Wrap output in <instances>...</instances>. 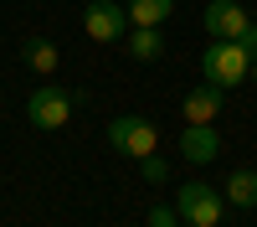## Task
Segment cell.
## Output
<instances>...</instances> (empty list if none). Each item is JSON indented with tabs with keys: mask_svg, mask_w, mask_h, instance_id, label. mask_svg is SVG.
<instances>
[{
	"mask_svg": "<svg viewBox=\"0 0 257 227\" xmlns=\"http://www.w3.org/2000/svg\"><path fill=\"white\" fill-rule=\"evenodd\" d=\"M123 52L134 57V62H155L160 52H165V36H160V26H134L123 36Z\"/></svg>",
	"mask_w": 257,
	"mask_h": 227,
	"instance_id": "cell-9",
	"label": "cell"
},
{
	"mask_svg": "<svg viewBox=\"0 0 257 227\" xmlns=\"http://www.w3.org/2000/svg\"><path fill=\"white\" fill-rule=\"evenodd\" d=\"M139 165H144V181H149V186H165V181H170V165H165L160 155H144Z\"/></svg>",
	"mask_w": 257,
	"mask_h": 227,
	"instance_id": "cell-13",
	"label": "cell"
},
{
	"mask_svg": "<svg viewBox=\"0 0 257 227\" xmlns=\"http://www.w3.org/2000/svg\"><path fill=\"white\" fill-rule=\"evenodd\" d=\"M180 212H175V206H149V212H144V222L149 227H165V222H175Z\"/></svg>",
	"mask_w": 257,
	"mask_h": 227,
	"instance_id": "cell-14",
	"label": "cell"
},
{
	"mask_svg": "<svg viewBox=\"0 0 257 227\" xmlns=\"http://www.w3.org/2000/svg\"><path fill=\"white\" fill-rule=\"evenodd\" d=\"M201 21H206L211 41H242L247 26H252V16L237 6V0H211V6L201 11Z\"/></svg>",
	"mask_w": 257,
	"mask_h": 227,
	"instance_id": "cell-6",
	"label": "cell"
},
{
	"mask_svg": "<svg viewBox=\"0 0 257 227\" xmlns=\"http://www.w3.org/2000/svg\"><path fill=\"white\" fill-rule=\"evenodd\" d=\"M108 144L118 155H128V160H144V155H155V144H160V129L149 119H134V114H123V119H113L108 129Z\"/></svg>",
	"mask_w": 257,
	"mask_h": 227,
	"instance_id": "cell-3",
	"label": "cell"
},
{
	"mask_svg": "<svg viewBox=\"0 0 257 227\" xmlns=\"http://www.w3.org/2000/svg\"><path fill=\"white\" fill-rule=\"evenodd\" d=\"M201 78L231 93L237 83L252 78V52L242 47V41H211V47L201 52Z\"/></svg>",
	"mask_w": 257,
	"mask_h": 227,
	"instance_id": "cell-1",
	"label": "cell"
},
{
	"mask_svg": "<svg viewBox=\"0 0 257 227\" xmlns=\"http://www.w3.org/2000/svg\"><path fill=\"white\" fill-rule=\"evenodd\" d=\"M170 11H175V0H128V21L134 26H160Z\"/></svg>",
	"mask_w": 257,
	"mask_h": 227,
	"instance_id": "cell-11",
	"label": "cell"
},
{
	"mask_svg": "<svg viewBox=\"0 0 257 227\" xmlns=\"http://www.w3.org/2000/svg\"><path fill=\"white\" fill-rule=\"evenodd\" d=\"M26 62H31L36 72H52V67H57V47H52V41H31V47H26Z\"/></svg>",
	"mask_w": 257,
	"mask_h": 227,
	"instance_id": "cell-12",
	"label": "cell"
},
{
	"mask_svg": "<svg viewBox=\"0 0 257 227\" xmlns=\"http://www.w3.org/2000/svg\"><path fill=\"white\" fill-rule=\"evenodd\" d=\"M226 201L242 206V212H252V206H257V171H252V165H242V171L226 176Z\"/></svg>",
	"mask_w": 257,
	"mask_h": 227,
	"instance_id": "cell-10",
	"label": "cell"
},
{
	"mask_svg": "<svg viewBox=\"0 0 257 227\" xmlns=\"http://www.w3.org/2000/svg\"><path fill=\"white\" fill-rule=\"evenodd\" d=\"M252 83H257V57H252Z\"/></svg>",
	"mask_w": 257,
	"mask_h": 227,
	"instance_id": "cell-16",
	"label": "cell"
},
{
	"mask_svg": "<svg viewBox=\"0 0 257 227\" xmlns=\"http://www.w3.org/2000/svg\"><path fill=\"white\" fill-rule=\"evenodd\" d=\"M128 6H113V0H93L88 11H82V31L93 41H123L128 36Z\"/></svg>",
	"mask_w": 257,
	"mask_h": 227,
	"instance_id": "cell-5",
	"label": "cell"
},
{
	"mask_svg": "<svg viewBox=\"0 0 257 227\" xmlns=\"http://www.w3.org/2000/svg\"><path fill=\"white\" fill-rule=\"evenodd\" d=\"M242 47H247V52L257 57V21H252V26H247V36H242Z\"/></svg>",
	"mask_w": 257,
	"mask_h": 227,
	"instance_id": "cell-15",
	"label": "cell"
},
{
	"mask_svg": "<svg viewBox=\"0 0 257 227\" xmlns=\"http://www.w3.org/2000/svg\"><path fill=\"white\" fill-rule=\"evenodd\" d=\"M165 227H190V222H165Z\"/></svg>",
	"mask_w": 257,
	"mask_h": 227,
	"instance_id": "cell-17",
	"label": "cell"
},
{
	"mask_svg": "<svg viewBox=\"0 0 257 227\" xmlns=\"http://www.w3.org/2000/svg\"><path fill=\"white\" fill-rule=\"evenodd\" d=\"M82 93H62V88H36L31 98H26V119L36 124V129H62V124L72 119V103H77Z\"/></svg>",
	"mask_w": 257,
	"mask_h": 227,
	"instance_id": "cell-4",
	"label": "cell"
},
{
	"mask_svg": "<svg viewBox=\"0 0 257 227\" xmlns=\"http://www.w3.org/2000/svg\"><path fill=\"white\" fill-rule=\"evenodd\" d=\"M175 212H180L190 227H216L221 212H226V201H221L216 186H206V181H185L180 196H175Z\"/></svg>",
	"mask_w": 257,
	"mask_h": 227,
	"instance_id": "cell-2",
	"label": "cell"
},
{
	"mask_svg": "<svg viewBox=\"0 0 257 227\" xmlns=\"http://www.w3.org/2000/svg\"><path fill=\"white\" fill-rule=\"evenodd\" d=\"M221 109H226V88H216V83H201L196 93H185L180 119H185V124H216Z\"/></svg>",
	"mask_w": 257,
	"mask_h": 227,
	"instance_id": "cell-7",
	"label": "cell"
},
{
	"mask_svg": "<svg viewBox=\"0 0 257 227\" xmlns=\"http://www.w3.org/2000/svg\"><path fill=\"white\" fill-rule=\"evenodd\" d=\"M180 155L190 165H211L221 155V134H216V124H185V134H180Z\"/></svg>",
	"mask_w": 257,
	"mask_h": 227,
	"instance_id": "cell-8",
	"label": "cell"
}]
</instances>
